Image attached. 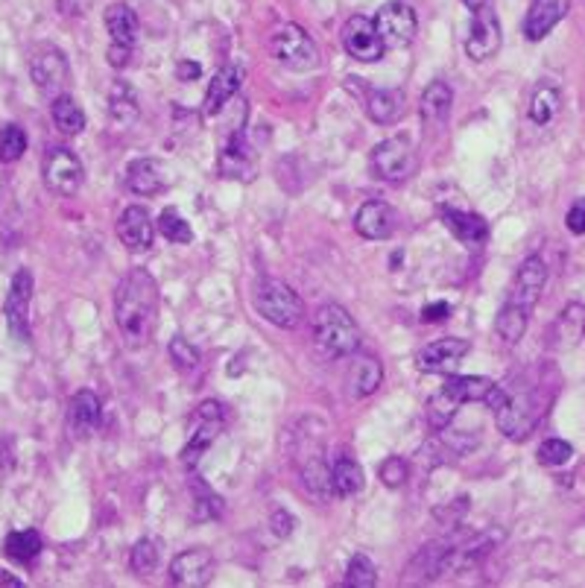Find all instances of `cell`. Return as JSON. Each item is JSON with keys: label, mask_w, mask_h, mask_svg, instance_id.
Segmentation results:
<instances>
[{"label": "cell", "mask_w": 585, "mask_h": 588, "mask_svg": "<svg viewBox=\"0 0 585 588\" xmlns=\"http://www.w3.org/2000/svg\"><path fill=\"white\" fill-rule=\"evenodd\" d=\"M313 343H316L319 354L328 357V360L349 357L360 346L357 322L351 319V314L343 305L328 302V305H322L316 311V316H313Z\"/></svg>", "instance_id": "3957f363"}, {"label": "cell", "mask_w": 585, "mask_h": 588, "mask_svg": "<svg viewBox=\"0 0 585 588\" xmlns=\"http://www.w3.org/2000/svg\"><path fill=\"white\" fill-rule=\"evenodd\" d=\"M463 3L474 12V9H480V6H486V3H492V0H463Z\"/></svg>", "instance_id": "db71d44e"}, {"label": "cell", "mask_w": 585, "mask_h": 588, "mask_svg": "<svg viewBox=\"0 0 585 588\" xmlns=\"http://www.w3.org/2000/svg\"><path fill=\"white\" fill-rule=\"evenodd\" d=\"M50 115H53V123H56V129H59L62 135H79V132L85 129V112L79 109V103L71 94L53 97Z\"/></svg>", "instance_id": "4dcf8cb0"}, {"label": "cell", "mask_w": 585, "mask_h": 588, "mask_svg": "<svg viewBox=\"0 0 585 588\" xmlns=\"http://www.w3.org/2000/svg\"><path fill=\"white\" fill-rule=\"evenodd\" d=\"M354 229L366 240H387L398 229V214L387 202H378V199L363 202L354 214Z\"/></svg>", "instance_id": "e0dca14e"}, {"label": "cell", "mask_w": 585, "mask_h": 588, "mask_svg": "<svg viewBox=\"0 0 585 588\" xmlns=\"http://www.w3.org/2000/svg\"><path fill=\"white\" fill-rule=\"evenodd\" d=\"M457 410H460V401L451 392H433L428 398V404H425V422H428L433 431H445L454 422Z\"/></svg>", "instance_id": "d590c367"}, {"label": "cell", "mask_w": 585, "mask_h": 588, "mask_svg": "<svg viewBox=\"0 0 585 588\" xmlns=\"http://www.w3.org/2000/svg\"><path fill=\"white\" fill-rule=\"evenodd\" d=\"M571 12V0H533L527 15H524V36L527 41H542L556 27L565 21Z\"/></svg>", "instance_id": "d6986e66"}, {"label": "cell", "mask_w": 585, "mask_h": 588, "mask_svg": "<svg viewBox=\"0 0 585 588\" xmlns=\"http://www.w3.org/2000/svg\"><path fill=\"white\" fill-rule=\"evenodd\" d=\"M41 173H44V185L59 196H74L82 188V179H85L82 161L68 147L47 150Z\"/></svg>", "instance_id": "30bf717a"}, {"label": "cell", "mask_w": 585, "mask_h": 588, "mask_svg": "<svg viewBox=\"0 0 585 588\" xmlns=\"http://www.w3.org/2000/svg\"><path fill=\"white\" fill-rule=\"evenodd\" d=\"M117 237L132 252H147L156 240V226L150 220V211L141 205H129L117 220Z\"/></svg>", "instance_id": "ac0fdd59"}, {"label": "cell", "mask_w": 585, "mask_h": 588, "mask_svg": "<svg viewBox=\"0 0 585 588\" xmlns=\"http://www.w3.org/2000/svg\"><path fill=\"white\" fill-rule=\"evenodd\" d=\"M27 153V132L15 123H6L0 129V161L12 164Z\"/></svg>", "instance_id": "60d3db41"}, {"label": "cell", "mask_w": 585, "mask_h": 588, "mask_svg": "<svg viewBox=\"0 0 585 588\" xmlns=\"http://www.w3.org/2000/svg\"><path fill=\"white\" fill-rule=\"evenodd\" d=\"M539 387L542 384H533V387H498L495 384L486 395V404L495 410L498 431L512 442L527 439L539 425V419L545 416L547 398Z\"/></svg>", "instance_id": "7a4b0ae2"}, {"label": "cell", "mask_w": 585, "mask_h": 588, "mask_svg": "<svg viewBox=\"0 0 585 588\" xmlns=\"http://www.w3.org/2000/svg\"><path fill=\"white\" fill-rule=\"evenodd\" d=\"M41 548H44V542H41V536L36 530H15V533H9L6 542H3V553H6L12 562H21V565L33 562L41 553Z\"/></svg>", "instance_id": "e575fe53"}, {"label": "cell", "mask_w": 585, "mask_h": 588, "mask_svg": "<svg viewBox=\"0 0 585 588\" xmlns=\"http://www.w3.org/2000/svg\"><path fill=\"white\" fill-rule=\"evenodd\" d=\"M384 381V366L375 357H357L346 375L349 398H369Z\"/></svg>", "instance_id": "d4e9b609"}, {"label": "cell", "mask_w": 585, "mask_h": 588, "mask_svg": "<svg viewBox=\"0 0 585 588\" xmlns=\"http://www.w3.org/2000/svg\"><path fill=\"white\" fill-rule=\"evenodd\" d=\"M100 419H103V404L91 390H79L68 401V428L77 439H88L100 428Z\"/></svg>", "instance_id": "44dd1931"}, {"label": "cell", "mask_w": 585, "mask_h": 588, "mask_svg": "<svg viewBox=\"0 0 585 588\" xmlns=\"http://www.w3.org/2000/svg\"><path fill=\"white\" fill-rule=\"evenodd\" d=\"M255 311L275 328H296L305 319V302L290 284L267 278L255 287Z\"/></svg>", "instance_id": "277c9868"}, {"label": "cell", "mask_w": 585, "mask_h": 588, "mask_svg": "<svg viewBox=\"0 0 585 588\" xmlns=\"http://www.w3.org/2000/svg\"><path fill=\"white\" fill-rule=\"evenodd\" d=\"M167 352H170V360L176 363V369H182V372H194V369H199V352H196L185 337L170 340V349H167Z\"/></svg>", "instance_id": "ee69618b"}, {"label": "cell", "mask_w": 585, "mask_h": 588, "mask_svg": "<svg viewBox=\"0 0 585 588\" xmlns=\"http://www.w3.org/2000/svg\"><path fill=\"white\" fill-rule=\"evenodd\" d=\"M179 77H199V65H194V62H182V65H179Z\"/></svg>", "instance_id": "816d5d0a"}, {"label": "cell", "mask_w": 585, "mask_h": 588, "mask_svg": "<svg viewBox=\"0 0 585 588\" xmlns=\"http://www.w3.org/2000/svg\"><path fill=\"white\" fill-rule=\"evenodd\" d=\"M468 352H471V346H468V340H463V337H442V340L425 346L419 352V357H416V363L428 375H451L463 363V357Z\"/></svg>", "instance_id": "2e32d148"}, {"label": "cell", "mask_w": 585, "mask_h": 588, "mask_svg": "<svg viewBox=\"0 0 585 588\" xmlns=\"http://www.w3.org/2000/svg\"><path fill=\"white\" fill-rule=\"evenodd\" d=\"M240 82H243V68L240 65H223L214 79H211V85H208V94H205V115L208 118H214L229 100H232L234 94L240 91Z\"/></svg>", "instance_id": "603a6c76"}, {"label": "cell", "mask_w": 585, "mask_h": 588, "mask_svg": "<svg viewBox=\"0 0 585 588\" xmlns=\"http://www.w3.org/2000/svg\"><path fill=\"white\" fill-rule=\"evenodd\" d=\"M109 118L117 129H129L135 120L141 118V106H138V97H135L132 85H126V82L112 85V91H109Z\"/></svg>", "instance_id": "83f0119b"}, {"label": "cell", "mask_w": 585, "mask_h": 588, "mask_svg": "<svg viewBox=\"0 0 585 588\" xmlns=\"http://www.w3.org/2000/svg\"><path fill=\"white\" fill-rule=\"evenodd\" d=\"M331 489L340 498H351V495L363 492V469L351 457L334 460V466H331Z\"/></svg>", "instance_id": "d6a6232c"}, {"label": "cell", "mask_w": 585, "mask_h": 588, "mask_svg": "<svg viewBox=\"0 0 585 588\" xmlns=\"http://www.w3.org/2000/svg\"><path fill=\"white\" fill-rule=\"evenodd\" d=\"M545 284H547L545 258L530 255V258H524V261H521L518 273H515V278H512L507 302H512V305H518V308H524V311H530V314H533V308L539 305V299H542V293H545Z\"/></svg>", "instance_id": "4fadbf2b"}, {"label": "cell", "mask_w": 585, "mask_h": 588, "mask_svg": "<svg viewBox=\"0 0 585 588\" xmlns=\"http://www.w3.org/2000/svg\"><path fill=\"white\" fill-rule=\"evenodd\" d=\"M115 322L129 349L150 346L158 325V284L147 270H132L115 290Z\"/></svg>", "instance_id": "6da1fadb"}, {"label": "cell", "mask_w": 585, "mask_h": 588, "mask_svg": "<svg viewBox=\"0 0 585 588\" xmlns=\"http://www.w3.org/2000/svg\"><path fill=\"white\" fill-rule=\"evenodd\" d=\"M340 39H343L346 53L357 62H378L387 50L381 36H378L375 18H366V15H351Z\"/></svg>", "instance_id": "5bb4252c"}, {"label": "cell", "mask_w": 585, "mask_h": 588, "mask_svg": "<svg viewBox=\"0 0 585 588\" xmlns=\"http://www.w3.org/2000/svg\"><path fill=\"white\" fill-rule=\"evenodd\" d=\"M559 106H562V94L556 85H539L533 100H530V120L536 126H547L550 120L559 115Z\"/></svg>", "instance_id": "8d00e7d4"}, {"label": "cell", "mask_w": 585, "mask_h": 588, "mask_svg": "<svg viewBox=\"0 0 585 588\" xmlns=\"http://www.w3.org/2000/svg\"><path fill=\"white\" fill-rule=\"evenodd\" d=\"M126 185L138 196H156L167 188V170L156 158H138L126 170Z\"/></svg>", "instance_id": "7402d4cb"}, {"label": "cell", "mask_w": 585, "mask_h": 588, "mask_svg": "<svg viewBox=\"0 0 585 588\" xmlns=\"http://www.w3.org/2000/svg\"><path fill=\"white\" fill-rule=\"evenodd\" d=\"M492 387H495V381L483 378V375H451L442 390L451 392L460 404H468V401H486Z\"/></svg>", "instance_id": "1f68e13d"}, {"label": "cell", "mask_w": 585, "mask_h": 588, "mask_svg": "<svg viewBox=\"0 0 585 588\" xmlns=\"http://www.w3.org/2000/svg\"><path fill=\"white\" fill-rule=\"evenodd\" d=\"M214 577V553L208 548L182 550L170 562V583L179 588H202Z\"/></svg>", "instance_id": "9a60e30c"}, {"label": "cell", "mask_w": 585, "mask_h": 588, "mask_svg": "<svg viewBox=\"0 0 585 588\" xmlns=\"http://www.w3.org/2000/svg\"><path fill=\"white\" fill-rule=\"evenodd\" d=\"M56 3H59V12H62V15L82 18V15L91 9V3H94V0H56Z\"/></svg>", "instance_id": "681fc988"}, {"label": "cell", "mask_w": 585, "mask_h": 588, "mask_svg": "<svg viewBox=\"0 0 585 588\" xmlns=\"http://www.w3.org/2000/svg\"><path fill=\"white\" fill-rule=\"evenodd\" d=\"M419 167V156H416V147L410 138L404 135H395V138H387L381 141L375 150H372V173L381 179V182H390V185H401L407 182Z\"/></svg>", "instance_id": "8992f818"}, {"label": "cell", "mask_w": 585, "mask_h": 588, "mask_svg": "<svg viewBox=\"0 0 585 588\" xmlns=\"http://www.w3.org/2000/svg\"><path fill=\"white\" fill-rule=\"evenodd\" d=\"M226 428V404H220L217 398H208L199 404L196 410V428L191 442L182 451V463L185 469H196L205 457V451L214 445V439L220 436V431Z\"/></svg>", "instance_id": "ba28073f"}, {"label": "cell", "mask_w": 585, "mask_h": 588, "mask_svg": "<svg viewBox=\"0 0 585 588\" xmlns=\"http://www.w3.org/2000/svg\"><path fill=\"white\" fill-rule=\"evenodd\" d=\"M585 340V305L571 302L556 316L550 328V349L553 352H571Z\"/></svg>", "instance_id": "ffe728a7"}, {"label": "cell", "mask_w": 585, "mask_h": 588, "mask_svg": "<svg viewBox=\"0 0 585 588\" xmlns=\"http://www.w3.org/2000/svg\"><path fill=\"white\" fill-rule=\"evenodd\" d=\"M270 524H273V533L278 536V539H290V536H293V530H296V518H293L287 510H275Z\"/></svg>", "instance_id": "7dc6e473"}, {"label": "cell", "mask_w": 585, "mask_h": 588, "mask_svg": "<svg viewBox=\"0 0 585 588\" xmlns=\"http://www.w3.org/2000/svg\"><path fill=\"white\" fill-rule=\"evenodd\" d=\"M527 322H530V311H524L512 302H504V308L498 311V319H495V331L507 346H515L524 337Z\"/></svg>", "instance_id": "836d02e7"}, {"label": "cell", "mask_w": 585, "mask_h": 588, "mask_svg": "<svg viewBox=\"0 0 585 588\" xmlns=\"http://www.w3.org/2000/svg\"><path fill=\"white\" fill-rule=\"evenodd\" d=\"M501 50V21L492 9V3L474 9L471 30L466 39V53L471 62H486Z\"/></svg>", "instance_id": "7c38bea8"}, {"label": "cell", "mask_w": 585, "mask_h": 588, "mask_svg": "<svg viewBox=\"0 0 585 588\" xmlns=\"http://www.w3.org/2000/svg\"><path fill=\"white\" fill-rule=\"evenodd\" d=\"M220 173H223V179H252V173H255V164L249 161V153H246V144H243V132L240 129L234 132L229 147L220 156Z\"/></svg>", "instance_id": "f546056e"}, {"label": "cell", "mask_w": 585, "mask_h": 588, "mask_svg": "<svg viewBox=\"0 0 585 588\" xmlns=\"http://www.w3.org/2000/svg\"><path fill=\"white\" fill-rule=\"evenodd\" d=\"M106 59H109V65H112V68H126V65H129V59H132V47H129V44H115V41H112V47H109Z\"/></svg>", "instance_id": "c3c4849f"}, {"label": "cell", "mask_w": 585, "mask_h": 588, "mask_svg": "<svg viewBox=\"0 0 585 588\" xmlns=\"http://www.w3.org/2000/svg\"><path fill=\"white\" fill-rule=\"evenodd\" d=\"M158 232L167 237L170 243H191L194 229L188 226V220L176 211V208H164L158 217Z\"/></svg>", "instance_id": "f35d334b"}, {"label": "cell", "mask_w": 585, "mask_h": 588, "mask_svg": "<svg viewBox=\"0 0 585 588\" xmlns=\"http://www.w3.org/2000/svg\"><path fill=\"white\" fill-rule=\"evenodd\" d=\"M445 316H451V305L448 302H430L422 308V322H442Z\"/></svg>", "instance_id": "f907efd6"}, {"label": "cell", "mask_w": 585, "mask_h": 588, "mask_svg": "<svg viewBox=\"0 0 585 588\" xmlns=\"http://www.w3.org/2000/svg\"><path fill=\"white\" fill-rule=\"evenodd\" d=\"M191 492H194V518L208 521L223 512V501L202 483V477H191Z\"/></svg>", "instance_id": "74e56055"}, {"label": "cell", "mask_w": 585, "mask_h": 588, "mask_svg": "<svg viewBox=\"0 0 585 588\" xmlns=\"http://www.w3.org/2000/svg\"><path fill=\"white\" fill-rule=\"evenodd\" d=\"M375 27H378V36L384 41V47L398 50V47H407L410 41L416 39V33H419V18H416V12H413L410 3H404V0H390V3H384V6L378 9Z\"/></svg>", "instance_id": "9c48e42d"}, {"label": "cell", "mask_w": 585, "mask_h": 588, "mask_svg": "<svg viewBox=\"0 0 585 588\" xmlns=\"http://www.w3.org/2000/svg\"><path fill=\"white\" fill-rule=\"evenodd\" d=\"M30 302H33V273L30 270H18V273L12 275V284H9V293H6V305H3L6 325H9V331H12V337L18 343L30 340Z\"/></svg>", "instance_id": "8fae6325"}, {"label": "cell", "mask_w": 585, "mask_h": 588, "mask_svg": "<svg viewBox=\"0 0 585 588\" xmlns=\"http://www.w3.org/2000/svg\"><path fill=\"white\" fill-rule=\"evenodd\" d=\"M451 106H454V91L448 88V82H430L422 94L419 112L428 126H442L451 115Z\"/></svg>", "instance_id": "4316f807"}, {"label": "cell", "mask_w": 585, "mask_h": 588, "mask_svg": "<svg viewBox=\"0 0 585 588\" xmlns=\"http://www.w3.org/2000/svg\"><path fill=\"white\" fill-rule=\"evenodd\" d=\"M378 583V568L366 553H354L346 568V586L349 588H372Z\"/></svg>", "instance_id": "ab89813d"}, {"label": "cell", "mask_w": 585, "mask_h": 588, "mask_svg": "<svg viewBox=\"0 0 585 588\" xmlns=\"http://www.w3.org/2000/svg\"><path fill=\"white\" fill-rule=\"evenodd\" d=\"M442 223L451 235L463 243H483L489 237V226L480 214L460 211V208H442Z\"/></svg>", "instance_id": "484cf974"}, {"label": "cell", "mask_w": 585, "mask_h": 588, "mask_svg": "<svg viewBox=\"0 0 585 588\" xmlns=\"http://www.w3.org/2000/svg\"><path fill=\"white\" fill-rule=\"evenodd\" d=\"M565 226H568L571 235H585V196H580V199L568 208Z\"/></svg>", "instance_id": "bcb514c9"}, {"label": "cell", "mask_w": 585, "mask_h": 588, "mask_svg": "<svg viewBox=\"0 0 585 588\" xmlns=\"http://www.w3.org/2000/svg\"><path fill=\"white\" fill-rule=\"evenodd\" d=\"M270 50H273V56L284 65V68L302 71V74H305V71H316L319 62H322L316 41H313L299 24H284V27H278L273 33V39H270Z\"/></svg>", "instance_id": "5b68a950"}, {"label": "cell", "mask_w": 585, "mask_h": 588, "mask_svg": "<svg viewBox=\"0 0 585 588\" xmlns=\"http://www.w3.org/2000/svg\"><path fill=\"white\" fill-rule=\"evenodd\" d=\"M571 457H574V448H571V442H565V439H545V442L539 445V463L547 466V469L568 466Z\"/></svg>", "instance_id": "b9f144b4"}, {"label": "cell", "mask_w": 585, "mask_h": 588, "mask_svg": "<svg viewBox=\"0 0 585 588\" xmlns=\"http://www.w3.org/2000/svg\"><path fill=\"white\" fill-rule=\"evenodd\" d=\"M129 565H132V571L135 574H153L158 565V548L156 542H150V539H141L135 548H132V556H129Z\"/></svg>", "instance_id": "7bdbcfd3"}, {"label": "cell", "mask_w": 585, "mask_h": 588, "mask_svg": "<svg viewBox=\"0 0 585 588\" xmlns=\"http://www.w3.org/2000/svg\"><path fill=\"white\" fill-rule=\"evenodd\" d=\"M0 586H12V588H21L24 583L21 580H15V577H9L6 571H0Z\"/></svg>", "instance_id": "f5cc1de1"}, {"label": "cell", "mask_w": 585, "mask_h": 588, "mask_svg": "<svg viewBox=\"0 0 585 588\" xmlns=\"http://www.w3.org/2000/svg\"><path fill=\"white\" fill-rule=\"evenodd\" d=\"M138 15L132 12V6H126V3H112L109 9H106V30H109V36L115 44H129V47H135V39H138Z\"/></svg>", "instance_id": "f1b7e54d"}, {"label": "cell", "mask_w": 585, "mask_h": 588, "mask_svg": "<svg viewBox=\"0 0 585 588\" xmlns=\"http://www.w3.org/2000/svg\"><path fill=\"white\" fill-rule=\"evenodd\" d=\"M30 77H33L41 94H47V97L65 94V88L71 82L68 56L59 47H53V44L33 47V53H30Z\"/></svg>", "instance_id": "52a82bcc"}, {"label": "cell", "mask_w": 585, "mask_h": 588, "mask_svg": "<svg viewBox=\"0 0 585 588\" xmlns=\"http://www.w3.org/2000/svg\"><path fill=\"white\" fill-rule=\"evenodd\" d=\"M407 463L401 460V457H387L384 463H381V469H378V477H381V483L384 486H390V489H398V486H404L407 483Z\"/></svg>", "instance_id": "f6af8a7d"}, {"label": "cell", "mask_w": 585, "mask_h": 588, "mask_svg": "<svg viewBox=\"0 0 585 588\" xmlns=\"http://www.w3.org/2000/svg\"><path fill=\"white\" fill-rule=\"evenodd\" d=\"M366 115L381 126H392L404 115V91H398V88H369L366 91Z\"/></svg>", "instance_id": "cb8c5ba5"}]
</instances>
